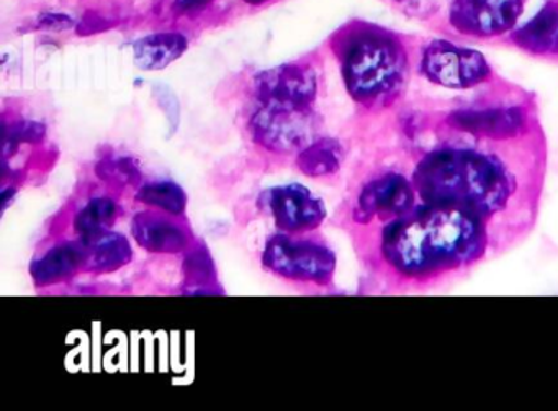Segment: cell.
Masks as SVG:
<instances>
[{"mask_svg":"<svg viewBox=\"0 0 558 411\" xmlns=\"http://www.w3.org/2000/svg\"><path fill=\"white\" fill-rule=\"evenodd\" d=\"M260 202L272 215L277 228L287 233L315 230L326 218L322 198L315 197L300 184L270 189L260 197Z\"/></svg>","mask_w":558,"mask_h":411,"instance_id":"obj_8","label":"cell"},{"mask_svg":"<svg viewBox=\"0 0 558 411\" xmlns=\"http://www.w3.org/2000/svg\"><path fill=\"white\" fill-rule=\"evenodd\" d=\"M341 67L345 87L367 107L385 104L400 89L407 74V55L393 35L361 27L341 41Z\"/></svg>","mask_w":558,"mask_h":411,"instance_id":"obj_3","label":"cell"},{"mask_svg":"<svg viewBox=\"0 0 558 411\" xmlns=\"http://www.w3.org/2000/svg\"><path fill=\"white\" fill-rule=\"evenodd\" d=\"M112 25L107 19L89 12L81 21L80 27H77V35L99 34V32L109 31Z\"/></svg>","mask_w":558,"mask_h":411,"instance_id":"obj_22","label":"cell"},{"mask_svg":"<svg viewBox=\"0 0 558 411\" xmlns=\"http://www.w3.org/2000/svg\"><path fill=\"white\" fill-rule=\"evenodd\" d=\"M117 214L119 208L116 202L107 197L94 198L80 211L74 228L83 238L94 237L109 230L117 220Z\"/></svg>","mask_w":558,"mask_h":411,"instance_id":"obj_18","label":"cell"},{"mask_svg":"<svg viewBox=\"0 0 558 411\" xmlns=\"http://www.w3.org/2000/svg\"><path fill=\"white\" fill-rule=\"evenodd\" d=\"M316 90L315 73L300 64H283L256 77L257 99L266 106L312 107Z\"/></svg>","mask_w":558,"mask_h":411,"instance_id":"obj_9","label":"cell"},{"mask_svg":"<svg viewBox=\"0 0 558 411\" xmlns=\"http://www.w3.org/2000/svg\"><path fill=\"white\" fill-rule=\"evenodd\" d=\"M449 125L478 138L505 142L522 135L527 129V119L519 107L459 110L449 117Z\"/></svg>","mask_w":558,"mask_h":411,"instance_id":"obj_11","label":"cell"},{"mask_svg":"<svg viewBox=\"0 0 558 411\" xmlns=\"http://www.w3.org/2000/svg\"><path fill=\"white\" fill-rule=\"evenodd\" d=\"M244 2H247V4L251 5H259L264 4V2H267V0H244Z\"/></svg>","mask_w":558,"mask_h":411,"instance_id":"obj_25","label":"cell"},{"mask_svg":"<svg viewBox=\"0 0 558 411\" xmlns=\"http://www.w3.org/2000/svg\"><path fill=\"white\" fill-rule=\"evenodd\" d=\"M414 185L404 176L385 174L362 189L355 207V218L368 223L374 218H397L410 214L414 207Z\"/></svg>","mask_w":558,"mask_h":411,"instance_id":"obj_10","label":"cell"},{"mask_svg":"<svg viewBox=\"0 0 558 411\" xmlns=\"http://www.w3.org/2000/svg\"><path fill=\"white\" fill-rule=\"evenodd\" d=\"M155 96L156 100H158L159 107H161L162 112L168 117V122L172 123V125H178L179 122V102L175 99L174 94L169 87L166 86H155Z\"/></svg>","mask_w":558,"mask_h":411,"instance_id":"obj_21","label":"cell"},{"mask_svg":"<svg viewBox=\"0 0 558 411\" xmlns=\"http://www.w3.org/2000/svg\"><path fill=\"white\" fill-rule=\"evenodd\" d=\"M512 40L527 53L558 57V2H547Z\"/></svg>","mask_w":558,"mask_h":411,"instance_id":"obj_13","label":"cell"},{"mask_svg":"<svg viewBox=\"0 0 558 411\" xmlns=\"http://www.w3.org/2000/svg\"><path fill=\"white\" fill-rule=\"evenodd\" d=\"M413 185L424 204L465 208L485 223L505 214L518 192V179L506 162L456 145L427 153L414 171Z\"/></svg>","mask_w":558,"mask_h":411,"instance_id":"obj_2","label":"cell"},{"mask_svg":"<svg viewBox=\"0 0 558 411\" xmlns=\"http://www.w3.org/2000/svg\"><path fill=\"white\" fill-rule=\"evenodd\" d=\"M84 256H86V266L97 273H107L125 266L132 261V246L122 234L110 233L109 230L104 233L94 234V237L83 238Z\"/></svg>","mask_w":558,"mask_h":411,"instance_id":"obj_14","label":"cell"},{"mask_svg":"<svg viewBox=\"0 0 558 411\" xmlns=\"http://www.w3.org/2000/svg\"><path fill=\"white\" fill-rule=\"evenodd\" d=\"M97 174L104 181L120 185H135L142 179L138 166L130 158L104 159L97 166Z\"/></svg>","mask_w":558,"mask_h":411,"instance_id":"obj_20","label":"cell"},{"mask_svg":"<svg viewBox=\"0 0 558 411\" xmlns=\"http://www.w3.org/2000/svg\"><path fill=\"white\" fill-rule=\"evenodd\" d=\"M342 165V146L335 138H319L300 152L296 166L308 178L335 174Z\"/></svg>","mask_w":558,"mask_h":411,"instance_id":"obj_17","label":"cell"},{"mask_svg":"<svg viewBox=\"0 0 558 411\" xmlns=\"http://www.w3.org/2000/svg\"><path fill=\"white\" fill-rule=\"evenodd\" d=\"M421 71L430 83L447 89H470L488 80L492 74L482 53L447 41H434L426 48Z\"/></svg>","mask_w":558,"mask_h":411,"instance_id":"obj_6","label":"cell"},{"mask_svg":"<svg viewBox=\"0 0 558 411\" xmlns=\"http://www.w3.org/2000/svg\"><path fill=\"white\" fill-rule=\"evenodd\" d=\"M136 198L143 204L153 205L172 215H181L187 205V195L174 182H153L140 189Z\"/></svg>","mask_w":558,"mask_h":411,"instance_id":"obj_19","label":"cell"},{"mask_svg":"<svg viewBox=\"0 0 558 411\" xmlns=\"http://www.w3.org/2000/svg\"><path fill=\"white\" fill-rule=\"evenodd\" d=\"M38 24H40V27L48 28V31L60 32L73 27L74 22L68 15L44 14L38 19Z\"/></svg>","mask_w":558,"mask_h":411,"instance_id":"obj_23","label":"cell"},{"mask_svg":"<svg viewBox=\"0 0 558 411\" xmlns=\"http://www.w3.org/2000/svg\"><path fill=\"white\" fill-rule=\"evenodd\" d=\"M254 142L274 153L302 152L315 133L312 107L266 106L251 119Z\"/></svg>","mask_w":558,"mask_h":411,"instance_id":"obj_5","label":"cell"},{"mask_svg":"<svg viewBox=\"0 0 558 411\" xmlns=\"http://www.w3.org/2000/svg\"><path fill=\"white\" fill-rule=\"evenodd\" d=\"M133 237L140 246L151 253H181L189 243L187 233L181 225L149 211L136 215L133 220Z\"/></svg>","mask_w":558,"mask_h":411,"instance_id":"obj_12","label":"cell"},{"mask_svg":"<svg viewBox=\"0 0 558 411\" xmlns=\"http://www.w3.org/2000/svg\"><path fill=\"white\" fill-rule=\"evenodd\" d=\"M214 0H175V8L181 12H197L207 8Z\"/></svg>","mask_w":558,"mask_h":411,"instance_id":"obj_24","label":"cell"},{"mask_svg":"<svg viewBox=\"0 0 558 411\" xmlns=\"http://www.w3.org/2000/svg\"><path fill=\"white\" fill-rule=\"evenodd\" d=\"M524 11V0H453L452 27L469 37H498L512 31Z\"/></svg>","mask_w":558,"mask_h":411,"instance_id":"obj_7","label":"cell"},{"mask_svg":"<svg viewBox=\"0 0 558 411\" xmlns=\"http://www.w3.org/2000/svg\"><path fill=\"white\" fill-rule=\"evenodd\" d=\"M488 250L482 218L452 205L411 210L385 228V263L407 280L426 282L473 266Z\"/></svg>","mask_w":558,"mask_h":411,"instance_id":"obj_1","label":"cell"},{"mask_svg":"<svg viewBox=\"0 0 558 411\" xmlns=\"http://www.w3.org/2000/svg\"><path fill=\"white\" fill-rule=\"evenodd\" d=\"M263 263L277 276L315 283H328L336 269V256L328 246L287 234L267 241Z\"/></svg>","mask_w":558,"mask_h":411,"instance_id":"obj_4","label":"cell"},{"mask_svg":"<svg viewBox=\"0 0 558 411\" xmlns=\"http://www.w3.org/2000/svg\"><path fill=\"white\" fill-rule=\"evenodd\" d=\"M83 266H86L83 244H63L38 259L32 266V274L38 283H53L68 279Z\"/></svg>","mask_w":558,"mask_h":411,"instance_id":"obj_16","label":"cell"},{"mask_svg":"<svg viewBox=\"0 0 558 411\" xmlns=\"http://www.w3.org/2000/svg\"><path fill=\"white\" fill-rule=\"evenodd\" d=\"M187 38L181 34H158L142 38L133 45L136 67L159 71L178 61L187 51Z\"/></svg>","mask_w":558,"mask_h":411,"instance_id":"obj_15","label":"cell"}]
</instances>
